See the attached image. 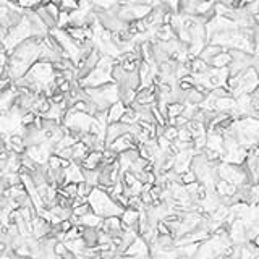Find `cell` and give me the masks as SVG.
I'll use <instances>...</instances> for the list:
<instances>
[{"instance_id":"cell-1","label":"cell","mask_w":259,"mask_h":259,"mask_svg":"<svg viewBox=\"0 0 259 259\" xmlns=\"http://www.w3.org/2000/svg\"><path fill=\"white\" fill-rule=\"evenodd\" d=\"M125 106H123V102L120 101H117L114 102L112 106H110L107 109V125L109 123H115V122H119L120 120V117L123 115V112H125Z\"/></svg>"},{"instance_id":"cell-2","label":"cell","mask_w":259,"mask_h":259,"mask_svg":"<svg viewBox=\"0 0 259 259\" xmlns=\"http://www.w3.org/2000/svg\"><path fill=\"white\" fill-rule=\"evenodd\" d=\"M230 64H232V59H230L229 52H220V54H217L215 57H212L211 60L207 62L209 66H212V68H217V70L227 68V66H229Z\"/></svg>"},{"instance_id":"cell-3","label":"cell","mask_w":259,"mask_h":259,"mask_svg":"<svg viewBox=\"0 0 259 259\" xmlns=\"http://www.w3.org/2000/svg\"><path fill=\"white\" fill-rule=\"evenodd\" d=\"M251 2H255V0H242L243 5H248V3H251Z\"/></svg>"}]
</instances>
